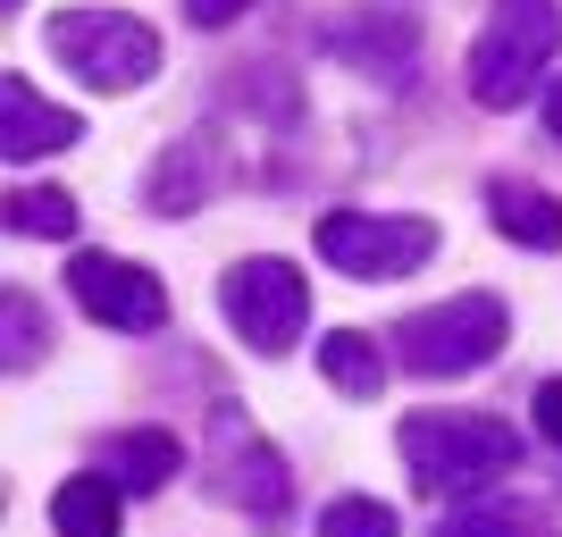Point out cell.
I'll return each instance as SVG.
<instances>
[{
  "mask_svg": "<svg viewBox=\"0 0 562 537\" xmlns=\"http://www.w3.org/2000/svg\"><path fill=\"white\" fill-rule=\"evenodd\" d=\"M403 462L420 495H479L504 470H520V428L487 421V412H420V421H403Z\"/></svg>",
  "mask_w": 562,
  "mask_h": 537,
  "instance_id": "1",
  "label": "cell"
},
{
  "mask_svg": "<svg viewBox=\"0 0 562 537\" xmlns=\"http://www.w3.org/2000/svg\"><path fill=\"white\" fill-rule=\"evenodd\" d=\"M554 51H562V0H495V18L470 43V101L495 118L520 110Z\"/></svg>",
  "mask_w": 562,
  "mask_h": 537,
  "instance_id": "2",
  "label": "cell"
},
{
  "mask_svg": "<svg viewBox=\"0 0 562 537\" xmlns=\"http://www.w3.org/2000/svg\"><path fill=\"white\" fill-rule=\"evenodd\" d=\"M43 43L59 68H76L93 93H135V85H151V68H160V34L143 18H126V9H59V18L43 25Z\"/></svg>",
  "mask_w": 562,
  "mask_h": 537,
  "instance_id": "3",
  "label": "cell"
},
{
  "mask_svg": "<svg viewBox=\"0 0 562 537\" xmlns=\"http://www.w3.org/2000/svg\"><path fill=\"white\" fill-rule=\"evenodd\" d=\"M504 336H513V311L495 303V294H453V303L412 311L395 327V361L412 378H470L504 353Z\"/></svg>",
  "mask_w": 562,
  "mask_h": 537,
  "instance_id": "4",
  "label": "cell"
},
{
  "mask_svg": "<svg viewBox=\"0 0 562 537\" xmlns=\"http://www.w3.org/2000/svg\"><path fill=\"white\" fill-rule=\"evenodd\" d=\"M218 311L235 320V336L252 353H285L303 336V320H311V286H303L294 260L252 253V260H235L227 278H218Z\"/></svg>",
  "mask_w": 562,
  "mask_h": 537,
  "instance_id": "5",
  "label": "cell"
},
{
  "mask_svg": "<svg viewBox=\"0 0 562 537\" xmlns=\"http://www.w3.org/2000/svg\"><path fill=\"white\" fill-rule=\"evenodd\" d=\"M437 253V219L412 211H328L319 219V260L345 269V278H412L420 260Z\"/></svg>",
  "mask_w": 562,
  "mask_h": 537,
  "instance_id": "6",
  "label": "cell"
},
{
  "mask_svg": "<svg viewBox=\"0 0 562 537\" xmlns=\"http://www.w3.org/2000/svg\"><path fill=\"white\" fill-rule=\"evenodd\" d=\"M68 294L93 311L101 327H117V336H151V327H168V286L151 278L143 260L76 253V260H68Z\"/></svg>",
  "mask_w": 562,
  "mask_h": 537,
  "instance_id": "7",
  "label": "cell"
},
{
  "mask_svg": "<svg viewBox=\"0 0 562 537\" xmlns=\"http://www.w3.org/2000/svg\"><path fill=\"white\" fill-rule=\"evenodd\" d=\"M211 445H218V495H227V504H244V513H260V521H278L285 504H294V470H285V454L260 437L252 421L218 412Z\"/></svg>",
  "mask_w": 562,
  "mask_h": 537,
  "instance_id": "8",
  "label": "cell"
},
{
  "mask_svg": "<svg viewBox=\"0 0 562 537\" xmlns=\"http://www.w3.org/2000/svg\"><path fill=\"white\" fill-rule=\"evenodd\" d=\"M76 135H85L76 110L43 101L25 76H0V152H9V160H50V152H68Z\"/></svg>",
  "mask_w": 562,
  "mask_h": 537,
  "instance_id": "9",
  "label": "cell"
},
{
  "mask_svg": "<svg viewBox=\"0 0 562 537\" xmlns=\"http://www.w3.org/2000/svg\"><path fill=\"white\" fill-rule=\"evenodd\" d=\"M218 177H227V160H218V135H186V143H168L160 160H151V211L160 219H186V211H202L218 193Z\"/></svg>",
  "mask_w": 562,
  "mask_h": 537,
  "instance_id": "10",
  "label": "cell"
},
{
  "mask_svg": "<svg viewBox=\"0 0 562 537\" xmlns=\"http://www.w3.org/2000/svg\"><path fill=\"white\" fill-rule=\"evenodd\" d=\"M328 51L352 59L361 76H386V85H412V59H420V34L403 18H345L328 25Z\"/></svg>",
  "mask_w": 562,
  "mask_h": 537,
  "instance_id": "11",
  "label": "cell"
},
{
  "mask_svg": "<svg viewBox=\"0 0 562 537\" xmlns=\"http://www.w3.org/2000/svg\"><path fill=\"white\" fill-rule=\"evenodd\" d=\"M487 219H495V235H513L529 253L562 244V202L546 186H529V177H487Z\"/></svg>",
  "mask_w": 562,
  "mask_h": 537,
  "instance_id": "12",
  "label": "cell"
},
{
  "mask_svg": "<svg viewBox=\"0 0 562 537\" xmlns=\"http://www.w3.org/2000/svg\"><path fill=\"white\" fill-rule=\"evenodd\" d=\"M101 470H110L126 495H160L168 479L186 470V454H177L168 428H117V437H101Z\"/></svg>",
  "mask_w": 562,
  "mask_h": 537,
  "instance_id": "13",
  "label": "cell"
},
{
  "mask_svg": "<svg viewBox=\"0 0 562 537\" xmlns=\"http://www.w3.org/2000/svg\"><path fill=\"white\" fill-rule=\"evenodd\" d=\"M117 479L110 470H76V479H59V495H50V529L59 537H117Z\"/></svg>",
  "mask_w": 562,
  "mask_h": 537,
  "instance_id": "14",
  "label": "cell"
},
{
  "mask_svg": "<svg viewBox=\"0 0 562 537\" xmlns=\"http://www.w3.org/2000/svg\"><path fill=\"white\" fill-rule=\"evenodd\" d=\"M319 370H328V387L336 395H352V403H370L378 387H386V353L361 336V327H336V336H319Z\"/></svg>",
  "mask_w": 562,
  "mask_h": 537,
  "instance_id": "15",
  "label": "cell"
},
{
  "mask_svg": "<svg viewBox=\"0 0 562 537\" xmlns=\"http://www.w3.org/2000/svg\"><path fill=\"white\" fill-rule=\"evenodd\" d=\"M437 537H554V521L538 504H462L453 521H437Z\"/></svg>",
  "mask_w": 562,
  "mask_h": 537,
  "instance_id": "16",
  "label": "cell"
},
{
  "mask_svg": "<svg viewBox=\"0 0 562 537\" xmlns=\"http://www.w3.org/2000/svg\"><path fill=\"white\" fill-rule=\"evenodd\" d=\"M9 227L18 235H76V193H59V186H18L9 193Z\"/></svg>",
  "mask_w": 562,
  "mask_h": 537,
  "instance_id": "17",
  "label": "cell"
},
{
  "mask_svg": "<svg viewBox=\"0 0 562 537\" xmlns=\"http://www.w3.org/2000/svg\"><path fill=\"white\" fill-rule=\"evenodd\" d=\"M319 537H395V504H378V495H336L328 513H319Z\"/></svg>",
  "mask_w": 562,
  "mask_h": 537,
  "instance_id": "18",
  "label": "cell"
},
{
  "mask_svg": "<svg viewBox=\"0 0 562 537\" xmlns=\"http://www.w3.org/2000/svg\"><path fill=\"white\" fill-rule=\"evenodd\" d=\"M0 311H9V370H25V361H43V311L25 303L18 286H9V303H0Z\"/></svg>",
  "mask_w": 562,
  "mask_h": 537,
  "instance_id": "19",
  "label": "cell"
},
{
  "mask_svg": "<svg viewBox=\"0 0 562 537\" xmlns=\"http://www.w3.org/2000/svg\"><path fill=\"white\" fill-rule=\"evenodd\" d=\"M538 437L562 454V378H546V387H538Z\"/></svg>",
  "mask_w": 562,
  "mask_h": 537,
  "instance_id": "20",
  "label": "cell"
},
{
  "mask_svg": "<svg viewBox=\"0 0 562 537\" xmlns=\"http://www.w3.org/2000/svg\"><path fill=\"white\" fill-rule=\"evenodd\" d=\"M244 9H252V0H186V18H193V25H235Z\"/></svg>",
  "mask_w": 562,
  "mask_h": 537,
  "instance_id": "21",
  "label": "cell"
},
{
  "mask_svg": "<svg viewBox=\"0 0 562 537\" xmlns=\"http://www.w3.org/2000/svg\"><path fill=\"white\" fill-rule=\"evenodd\" d=\"M546 126H554V143H562V76L546 85Z\"/></svg>",
  "mask_w": 562,
  "mask_h": 537,
  "instance_id": "22",
  "label": "cell"
},
{
  "mask_svg": "<svg viewBox=\"0 0 562 537\" xmlns=\"http://www.w3.org/2000/svg\"><path fill=\"white\" fill-rule=\"evenodd\" d=\"M0 9H25V0H0Z\"/></svg>",
  "mask_w": 562,
  "mask_h": 537,
  "instance_id": "23",
  "label": "cell"
}]
</instances>
